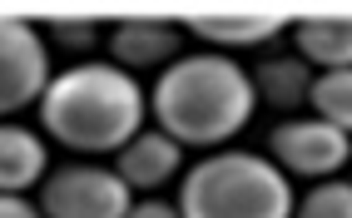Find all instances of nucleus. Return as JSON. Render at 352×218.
<instances>
[{
    "instance_id": "nucleus-3",
    "label": "nucleus",
    "mask_w": 352,
    "mask_h": 218,
    "mask_svg": "<svg viewBox=\"0 0 352 218\" xmlns=\"http://www.w3.org/2000/svg\"><path fill=\"white\" fill-rule=\"evenodd\" d=\"M179 213L184 218H288L293 188L283 168H273L268 159L223 149L184 179Z\"/></svg>"
},
{
    "instance_id": "nucleus-11",
    "label": "nucleus",
    "mask_w": 352,
    "mask_h": 218,
    "mask_svg": "<svg viewBox=\"0 0 352 218\" xmlns=\"http://www.w3.org/2000/svg\"><path fill=\"white\" fill-rule=\"evenodd\" d=\"M45 174V144L30 129L0 124V193H20Z\"/></svg>"
},
{
    "instance_id": "nucleus-2",
    "label": "nucleus",
    "mask_w": 352,
    "mask_h": 218,
    "mask_svg": "<svg viewBox=\"0 0 352 218\" xmlns=\"http://www.w3.org/2000/svg\"><path fill=\"white\" fill-rule=\"evenodd\" d=\"M253 80L223 55H189L154 85V114L174 144H223L253 114Z\"/></svg>"
},
{
    "instance_id": "nucleus-16",
    "label": "nucleus",
    "mask_w": 352,
    "mask_h": 218,
    "mask_svg": "<svg viewBox=\"0 0 352 218\" xmlns=\"http://www.w3.org/2000/svg\"><path fill=\"white\" fill-rule=\"evenodd\" d=\"M0 218H40L20 193H0Z\"/></svg>"
},
{
    "instance_id": "nucleus-5",
    "label": "nucleus",
    "mask_w": 352,
    "mask_h": 218,
    "mask_svg": "<svg viewBox=\"0 0 352 218\" xmlns=\"http://www.w3.org/2000/svg\"><path fill=\"white\" fill-rule=\"evenodd\" d=\"M50 89V60L25 20H0V114L35 105Z\"/></svg>"
},
{
    "instance_id": "nucleus-1",
    "label": "nucleus",
    "mask_w": 352,
    "mask_h": 218,
    "mask_svg": "<svg viewBox=\"0 0 352 218\" xmlns=\"http://www.w3.org/2000/svg\"><path fill=\"white\" fill-rule=\"evenodd\" d=\"M40 119L60 144L80 154L124 149L144 119V94L120 65H75L40 94Z\"/></svg>"
},
{
    "instance_id": "nucleus-12",
    "label": "nucleus",
    "mask_w": 352,
    "mask_h": 218,
    "mask_svg": "<svg viewBox=\"0 0 352 218\" xmlns=\"http://www.w3.org/2000/svg\"><path fill=\"white\" fill-rule=\"evenodd\" d=\"M253 89L263 94V105L288 109V105H298V100H308V94H313V75H308V65H302V60H268V65H258Z\"/></svg>"
},
{
    "instance_id": "nucleus-10",
    "label": "nucleus",
    "mask_w": 352,
    "mask_h": 218,
    "mask_svg": "<svg viewBox=\"0 0 352 218\" xmlns=\"http://www.w3.org/2000/svg\"><path fill=\"white\" fill-rule=\"evenodd\" d=\"M189 25L194 35L219 40V45H263L283 30V20L268 10H208V15H194Z\"/></svg>"
},
{
    "instance_id": "nucleus-4",
    "label": "nucleus",
    "mask_w": 352,
    "mask_h": 218,
    "mask_svg": "<svg viewBox=\"0 0 352 218\" xmlns=\"http://www.w3.org/2000/svg\"><path fill=\"white\" fill-rule=\"evenodd\" d=\"M40 204L50 218H129V184L95 164L55 168Z\"/></svg>"
},
{
    "instance_id": "nucleus-8",
    "label": "nucleus",
    "mask_w": 352,
    "mask_h": 218,
    "mask_svg": "<svg viewBox=\"0 0 352 218\" xmlns=\"http://www.w3.org/2000/svg\"><path fill=\"white\" fill-rule=\"evenodd\" d=\"M298 55L308 65L352 69V15H318L298 25Z\"/></svg>"
},
{
    "instance_id": "nucleus-9",
    "label": "nucleus",
    "mask_w": 352,
    "mask_h": 218,
    "mask_svg": "<svg viewBox=\"0 0 352 218\" xmlns=\"http://www.w3.org/2000/svg\"><path fill=\"white\" fill-rule=\"evenodd\" d=\"M114 60L134 65V69H144V65H164V60H174L179 50V30L174 25H159V20H129V25L114 30Z\"/></svg>"
},
{
    "instance_id": "nucleus-17",
    "label": "nucleus",
    "mask_w": 352,
    "mask_h": 218,
    "mask_svg": "<svg viewBox=\"0 0 352 218\" xmlns=\"http://www.w3.org/2000/svg\"><path fill=\"white\" fill-rule=\"evenodd\" d=\"M129 218H184V213L169 204H139V208H129Z\"/></svg>"
},
{
    "instance_id": "nucleus-7",
    "label": "nucleus",
    "mask_w": 352,
    "mask_h": 218,
    "mask_svg": "<svg viewBox=\"0 0 352 218\" xmlns=\"http://www.w3.org/2000/svg\"><path fill=\"white\" fill-rule=\"evenodd\" d=\"M174 168H179V144L169 134H134L120 149V168L114 174L134 188H159L164 179H174Z\"/></svg>"
},
{
    "instance_id": "nucleus-6",
    "label": "nucleus",
    "mask_w": 352,
    "mask_h": 218,
    "mask_svg": "<svg viewBox=\"0 0 352 218\" xmlns=\"http://www.w3.org/2000/svg\"><path fill=\"white\" fill-rule=\"evenodd\" d=\"M347 154H352L347 134L338 124H327V119H293V124L273 129V159L288 174H308V179L338 174L347 164Z\"/></svg>"
},
{
    "instance_id": "nucleus-14",
    "label": "nucleus",
    "mask_w": 352,
    "mask_h": 218,
    "mask_svg": "<svg viewBox=\"0 0 352 218\" xmlns=\"http://www.w3.org/2000/svg\"><path fill=\"white\" fill-rule=\"evenodd\" d=\"M298 218H352V184H318L298 204Z\"/></svg>"
},
{
    "instance_id": "nucleus-15",
    "label": "nucleus",
    "mask_w": 352,
    "mask_h": 218,
    "mask_svg": "<svg viewBox=\"0 0 352 218\" xmlns=\"http://www.w3.org/2000/svg\"><path fill=\"white\" fill-rule=\"evenodd\" d=\"M55 40H60V45H69V50H85V45H95V25L65 20V25H55Z\"/></svg>"
},
{
    "instance_id": "nucleus-13",
    "label": "nucleus",
    "mask_w": 352,
    "mask_h": 218,
    "mask_svg": "<svg viewBox=\"0 0 352 218\" xmlns=\"http://www.w3.org/2000/svg\"><path fill=\"white\" fill-rule=\"evenodd\" d=\"M308 100H313L318 119H327V124H338L342 134H352V69H327V75H318Z\"/></svg>"
}]
</instances>
